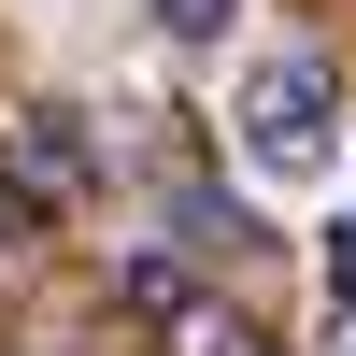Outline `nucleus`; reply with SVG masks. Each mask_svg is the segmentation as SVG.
Wrapping results in <instances>:
<instances>
[{"label": "nucleus", "mask_w": 356, "mask_h": 356, "mask_svg": "<svg viewBox=\"0 0 356 356\" xmlns=\"http://www.w3.org/2000/svg\"><path fill=\"white\" fill-rule=\"evenodd\" d=\"M228 129H243V171H257L271 200L342 186V72H328V57L271 43V57L243 72V114H228Z\"/></svg>", "instance_id": "obj_1"}, {"label": "nucleus", "mask_w": 356, "mask_h": 356, "mask_svg": "<svg viewBox=\"0 0 356 356\" xmlns=\"http://www.w3.org/2000/svg\"><path fill=\"white\" fill-rule=\"evenodd\" d=\"M157 29H171V43H228V29H243V0H157Z\"/></svg>", "instance_id": "obj_2"}, {"label": "nucleus", "mask_w": 356, "mask_h": 356, "mask_svg": "<svg viewBox=\"0 0 356 356\" xmlns=\"http://www.w3.org/2000/svg\"><path fill=\"white\" fill-rule=\"evenodd\" d=\"M328 314L356 328V214H342V243H328Z\"/></svg>", "instance_id": "obj_3"}, {"label": "nucleus", "mask_w": 356, "mask_h": 356, "mask_svg": "<svg viewBox=\"0 0 356 356\" xmlns=\"http://www.w3.org/2000/svg\"><path fill=\"white\" fill-rule=\"evenodd\" d=\"M342 356H356V342H342Z\"/></svg>", "instance_id": "obj_4"}]
</instances>
